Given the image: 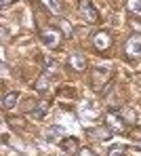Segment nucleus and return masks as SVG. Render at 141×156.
<instances>
[{"instance_id": "1", "label": "nucleus", "mask_w": 141, "mask_h": 156, "mask_svg": "<svg viewBox=\"0 0 141 156\" xmlns=\"http://www.w3.org/2000/svg\"><path fill=\"white\" fill-rule=\"evenodd\" d=\"M124 51H126V55H129L131 59H139L141 57V34H133V36L126 40Z\"/></svg>"}, {"instance_id": "2", "label": "nucleus", "mask_w": 141, "mask_h": 156, "mask_svg": "<svg viewBox=\"0 0 141 156\" xmlns=\"http://www.w3.org/2000/svg\"><path fill=\"white\" fill-rule=\"evenodd\" d=\"M80 15H82V19L86 23H97V19H99V13L91 4V0H82L80 2Z\"/></svg>"}, {"instance_id": "3", "label": "nucleus", "mask_w": 141, "mask_h": 156, "mask_svg": "<svg viewBox=\"0 0 141 156\" xmlns=\"http://www.w3.org/2000/svg\"><path fill=\"white\" fill-rule=\"evenodd\" d=\"M86 133L93 137V139H97V141H108L110 137H112L114 131L110 127H91V129H86Z\"/></svg>"}, {"instance_id": "4", "label": "nucleus", "mask_w": 141, "mask_h": 156, "mask_svg": "<svg viewBox=\"0 0 141 156\" xmlns=\"http://www.w3.org/2000/svg\"><path fill=\"white\" fill-rule=\"evenodd\" d=\"M40 40H42V44L46 47V49H55L57 44H59V34H57V30H44L42 34H40Z\"/></svg>"}, {"instance_id": "5", "label": "nucleus", "mask_w": 141, "mask_h": 156, "mask_svg": "<svg viewBox=\"0 0 141 156\" xmlns=\"http://www.w3.org/2000/svg\"><path fill=\"white\" fill-rule=\"evenodd\" d=\"M93 44H95V49H99V51H105V49L112 44V40H110V34H108V32H97V34H95V38H93Z\"/></svg>"}, {"instance_id": "6", "label": "nucleus", "mask_w": 141, "mask_h": 156, "mask_svg": "<svg viewBox=\"0 0 141 156\" xmlns=\"http://www.w3.org/2000/svg\"><path fill=\"white\" fill-rule=\"evenodd\" d=\"M105 122H108V127H110L114 133H122V131H124V122H122V118H120L118 114H114V112H110V114L105 116Z\"/></svg>"}, {"instance_id": "7", "label": "nucleus", "mask_w": 141, "mask_h": 156, "mask_svg": "<svg viewBox=\"0 0 141 156\" xmlns=\"http://www.w3.org/2000/svg\"><path fill=\"white\" fill-rule=\"evenodd\" d=\"M65 135V131L61 129V127H49V129L44 131V139L46 141H51V144H57V141H61V137Z\"/></svg>"}, {"instance_id": "8", "label": "nucleus", "mask_w": 141, "mask_h": 156, "mask_svg": "<svg viewBox=\"0 0 141 156\" xmlns=\"http://www.w3.org/2000/svg\"><path fill=\"white\" fill-rule=\"evenodd\" d=\"M70 66H72L74 70L82 72V70L86 68V61H84V57H82L80 53H72V55H70Z\"/></svg>"}, {"instance_id": "9", "label": "nucleus", "mask_w": 141, "mask_h": 156, "mask_svg": "<svg viewBox=\"0 0 141 156\" xmlns=\"http://www.w3.org/2000/svg\"><path fill=\"white\" fill-rule=\"evenodd\" d=\"M17 101H19V93H17V91H11V93L4 97L2 108H4V110H13V108L17 105Z\"/></svg>"}, {"instance_id": "10", "label": "nucleus", "mask_w": 141, "mask_h": 156, "mask_svg": "<svg viewBox=\"0 0 141 156\" xmlns=\"http://www.w3.org/2000/svg\"><path fill=\"white\" fill-rule=\"evenodd\" d=\"M61 148H63V150H65L67 154H74V152H78V150H80L74 137H67V139H61Z\"/></svg>"}, {"instance_id": "11", "label": "nucleus", "mask_w": 141, "mask_h": 156, "mask_svg": "<svg viewBox=\"0 0 141 156\" xmlns=\"http://www.w3.org/2000/svg\"><path fill=\"white\" fill-rule=\"evenodd\" d=\"M46 112H49V104H46V101H40V105L32 112V118L40 120V118H44V116H46Z\"/></svg>"}, {"instance_id": "12", "label": "nucleus", "mask_w": 141, "mask_h": 156, "mask_svg": "<svg viewBox=\"0 0 141 156\" xmlns=\"http://www.w3.org/2000/svg\"><path fill=\"white\" fill-rule=\"evenodd\" d=\"M124 154H126V146H122V144H112L108 150V156H124Z\"/></svg>"}, {"instance_id": "13", "label": "nucleus", "mask_w": 141, "mask_h": 156, "mask_svg": "<svg viewBox=\"0 0 141 156\" xmlns=\"http://www.w3.org/2000/svg\"><path fill=\"white\" fill-rule=\"evenodd\" d=\"M126 9L135 15H141V0H126Z\"/></svg>"}, {"instance_id": "14", "label": "nucleus", "mask_w": 141, "mask_h": 156, "mask_svg": "<svg viewBox=\"0 0 141 156\" xmlns=\"http://www.w3.org/2000/svg\"><path fill=\"white\" fill-rule=\"evenodd\" d=\"M36 89H38L40 93H44V91L49 89V74H42V76L38 78V82H36Z\"/></svg>"}, {"instance_id": "15", "label": "nucleus", "mask_w": 141, "mask_h": 156, "mask_svg": "<svg viewBox=\"0 0 141 156\" xmlns=\"http://www.w3.org/2000/svg\"><path fill=\"white\" fill-rule=\"evenodd\" d=\"M42 2H44L46 9H51V13H59V9H61L59 0H42Z\"/></svg>"}, {"instance_id": "16", "label": "nucleus", "mask_w": 141, "mask_h": 156, "mask_svg": "<svg viewBox=\"0 0 141 156\" xmlns=\"http://www.w3.org/2000/svg\"><path fill=\"white\" fill-rule=\"evenodd\" d=\"M126 154L129 156H141V146H126Z\"/></svg>"}, {"instance_id": "17", "label": "nucleus", "mask_w": 141, "mask_h": 156, "mask_svg": "<svg viewBox=\"0 0 141 156\" xmlns=\"http://www.w3.org/2000/svg\"><path fill=\"white\" fill-rule=\"evenodd\" d=\"M59 26H61V30H63L67 36H72V23H70V21H65V19H59Z\"/></svg>"}, {"instance_id": "18", "label": "nucleus", "mask_w": 141, "mask_h": 156, "mask_svg": "<svg viewBox=\"0 0 141 156\" xmlns=\"http://www.w3.org/2000/svg\"><path fill=\"white\" fill-rule=\"evenodd\" d=\"M76 156H95V152L88 150V148H80V150L76 152Z\"/></svg>"}, {"instance_id": "19", "label": "nucleus", "mask_w": 141, "mask_h": 156, "mask_svg": "<svg viewBox=\"0 0 141 156\" xmlns=\"http://www.w3.org/2000/svg\"><path fill=\"white\" fill-rule=\"evenodd\" d=\"M9 38V27H2V40Z\"/></svg>"}, {"instance_id": "20", "label": "nucleus", "mask_w": 141, "mask_h": 156, "mask_svg": "<svg viewBox=\"0 0 141 156\" xmlns=\"http://www.w3.org/2000/svg\"><path fill=\"white\" fill-rule=\"evenodd\" d=\"M11 2H13V0H0V4H2V6H9Z\"/></svg>"}]
</instances>
